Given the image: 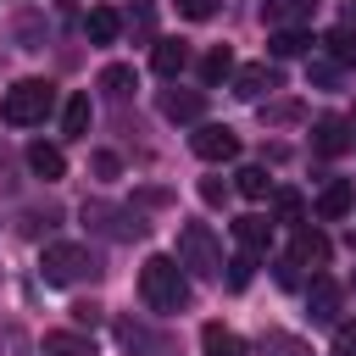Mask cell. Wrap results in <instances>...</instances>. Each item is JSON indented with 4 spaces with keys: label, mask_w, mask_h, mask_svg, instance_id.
I'll use <instances>...</instances> for the list:
<instances>
[{
    "label": "cell",
    "mask_w": 356,
    "mask_h": 356,
    "mask_svg": "<svg viewBox=\"0 0 356 356\" xmlns=\"http://www.w3.org/2000/svg\"><path fill=\"white\" fill-rule=\"evenodd\" d=\"M139 295H145L150 312H184V300H189V278H184L178 256H150V261L139 267Z\"/></svg>",
    "instance_id": "1"
},
{
    "label": "cell",
    "mask_w": 356,
    "mask_h": 356,
    "mask_svg": "<svg viewBox=\"0 0 356 356\" xmlns=\"http://www.w3.org/2000/svg\"><path fill=\"white\" fill-rule=\"evenodd\" d=\"M50 106H56V83H50V78H17V83L0 95V122L33 128V122H44Z\"/></svg>",
    "instance_id": "2"
},
{
    "label": "cell",
    "mask_w": 356,
    "mask_h": 356,
    "mask_svg": "<svg viewBox=\"0 0 356 356\" xmlns=\"http://www.w3.org/2000/svg\"><path fill=\"white\" fill-rule=\"evenodd\" d=\"M39 273H44V284H56V289H72V284H89L100 267H95L89 245L56 239V245H44V256H39Z\"/></svg>",
    "instance_id": "3"
},
{
    "label": "cell",
    "mask_w": 356,
    "mask_h": 356,
    "mask_svg": "<svg viewBox=\"0 0 356 356\" xmlns=\"http://www.w3.org/2000/svg\"><path fill=\"white\" fill-rule=\"evenodd\" d=\"M178 267H189V273H200V278H217L228 261H222V245H217V234L206 228V222H184L178 228Z\"/></svg>",
    "instance_id": "4"
},
{
    "label": "cell",
    "mask_w": 356,
    "mask_h": 356,
    "mask_svg": "<svg viewBox=\"0 0 356 356\" xmlns=\"http://www.w3.org/2000/svg\"><path fill=\"white\" fill-rule=\"evenodd\" d=\"M83 222L100 228V234H111V239H139V234H145L139 211H117V206H106V200H83Z\"/></svg>",
    "instance_id": "5"
},
{
    "label": "cell",
    "mask_w": 356,
    "mask_h": 356,
    "mask_svg": "<svg viewBox=\"0 0 356 356\" xmlns=\"http://www.w3.org/2000/svg\"><path fill=\"white\" fill-rule=\"evenodd\" d=\"M189 145H195L200 161H234V156H239V134H234L228 122H200V128L189 134Z\"/></svg>",
    "instance_id": "6"
},
{
    "label": "cell",
    "mask_w": 356,
    "mask_h": 356,
    "mask_svg": "<svg viewBox=\"0 0 356 356\" xmlns=\"http://www.w3.org/2000/svg\"><path fill=\"white\" fill-rule=\"evenodd\" d=\"M273 89H278V67H273V61H250V67L234 72V95L250 100V106H261Z\"/></svg>",
    "instance_id": "7"
},
{
    "label": "cell",
    "mask_w": 356,
    "mask_h": 356,
    "mask_svg": "<svg viewBox=\"0 0 356 356\" xmlns=\"http://www.w3.org/2000/svg\"><path fill=\"white\" fill-rule=\"evenodd\" d=\"M156 106H161V117H167V122H200L206 95H200V89H161V95H156Z\"/></svg>",
    "instance_id": "8"
},
{
    "label": "cell",
    "mask_w": 356,
    "mask_h": 356,
    "mask_svg": "<svg viewBox=\"0 0 356 356\" xmlns=\"http://www.w3.org/2000/svg\"><path fill=\"white\" fill-rule=\"evenodd\" d=\"M306 312H312V323H339V284L328 273H317L306 284Z\"/></svg>",
    "instance_id": "9"
},
{
    "label": "cell",
    "mask_w": 356,
    "mask_h": 356,
    "mask_svg": "<svg viewBox=\"0 0 356 356\" xmlns=\"http://www.w3.org/2000/svg\"><path fill=\"white\" fill-rule=\"evenodd\" d=\"M312 150H317V156H345V150H350V122H345V117H317Z\"/></svg>",
    "instance_id": "10"
},
{
    "label": "cell",
    "mask_w": 356,
    "mask_h": 356,
    "mask_svg": "<svg viewBox=\"0 0 356 356\" xmlns=\"http://www.w3.org/2000/svg\"><path fill=\"white\" fill-rule=\"evenodd\" d=\"M345 211H356V189H350L345 178H328L323 195H317V217H323V222H339Z\"/></svg>",
    "instance_id": "11"
},
{
    "label": "cell",
    "mask_w": 356,
    "mask_h": 356,
    "mask_svg": "<svg viewBox=\"0 0 356 356\" xmlns=\"http://www.w3.org/2000/svg\"><path fill=\"white\" fill-rule=\"evenodd\" d=\"M289 256H295L300 267H328V234H317V228H295Z\"/></svg>",
    "instance_id": "12"
},
{
    "label": "cell",
    "mask_w": 356,
    "mask_h": 356,
    "mask_svg": "<svg viewBox=\"0 0 356 356\" xmlns=\"http://www.w3.org/2000/svg\"><path fill=\"white\" fill-rule=\"evenodd\" d=\"M312 11H317V0H261V17L273 28H300Z\"/></svg>",
    "instance_id": "13"
},
{
    "label": "cell",
    "mask_w": 356,
    "mask_h": 356,
    "mask_svg": "<svg viewBox=\"0 0 356 356\" xmlns=\"http://www.w3.org/2000/svg\"><path fill=\"white\" fill-rule=\"evenodd\" d=\"M22 161H28V167H33V172H39V178H44V184H56V178H61V172H67V156H61V150H56V145H44V139H33V145H28V156H22Z\"/></svg>",
    "instance_id": "14"
},
{
    "label": "cell",
    "mask_w": 356,
    "mask_h": 356,
    "mask_svg": "<svg viewBox=\"0 0 356 356\" xmlns=\"http://www.w3.org/2000/svg\"><path fill=\"white\" fill-rule=\"evenodd\" d=\"M44 356H95V339L83 328H56L44 334Z\"/></svg>",
    "instance_id": "15"
},
{
    "label": "cell",
    "mask_w": 356,
    "mask_h": 356,
    "mask_svg": "<svg viewBox=\"0 0 356 356\" xmlns=\"http://www.w3.org/2000/svg\"><path fill=\"white\" fill-rule=\"evenodd\" d=\"M83 33H89V44H111V39L122 33V17H117L111 6H89V17H83Z\"/></svg>",
    "instance_id": "16"
},
{
    "label": "cell",
    "mask_w": 356,
    "mask_h": 356,
    "mask_svg": "<svg viewBox=\"0 0 356 356\" xmlns=\"http://www.w3.org/2000/svg\"><path fill=\"white\" fill-rule=\"evenodd\" d=\"M150 61H156V72H161V78H178V72L189 67V44H184V39H156Z\"/></svg>",
    "instance_id": "17"
},
{
    "label": "cell",
    "mask_w": 356,
    "mask_h": 356,
    "mask_svg": "<svg viewBox=\"0 0 356 356\" xmlns=\"http://www.w3.org/2000/svg\"><path fill=\"white\" fill-rule=\"evenodd\" d=\"M234 239H239V250L261 256L267 239H273V222H267V217H239V222H234Z\"/></svg>",
    "instance_id": "18"
},
{
    "label": "cell",
    "mask_w": 356,
    "mask_h": 356,
    "mask_svg": "<svg viewBox=\"0 0 356 356\" xmlns=\"http://www.w3.org/2000/svg\"><path fill=\"white\" fill-rule=\"evenodd\" d=\"M323 44H328V61H334V67H350V61H356V22L328 28V33H323Z\"/></svg>",
    "instance_id": "19"
},
{
    "label": "cell",
    "mask_w": 356,
    "mask_h": 356,
    "mask_svg": "<svg viewBox=\"0 0 356 356\" xmlns=\"http://www.w3.org/2000/svg\"><path fill=\"white\" fill-rule=\"evenodd\" d=\"M200 350H206V356H245L239 334L222 328V323H206V328H200Z\"/></svg>",
    "instance_id": "20"
},
{
    "label": "cell",
    "mask_w": 356,
    "mask_h": 356,
    "mask_svg": "<svg viewBox=\"0 0 356 356\" xmlns=\"http://www.w3.org/2000/svg\"><path fill=\"white\" fill-rule=\"evenodd\" d=\"M267 50H273L278 61H289V56H306V50H312V33H306V28H273Z\"/></svg>",
    "instance_id": "21"
},
{
    "label": "cell",
    "mask_w": 356,
    "mask_h": 356,
    "mask_svg": "<svg viewBox=\"0 0 356 356\" xmlns=\"http://www.w3.org/2000/svg\"><path fill=\"white\" fill-rule=\"evenodd\" d=\"M222 78H234V56H228V44H217V50H206V56H200V83H206V89H217Z\"/></svg>",
    "instance_id": "22"
},
{
    "label": "cell",
    "mask_w": 356,
    "mask_h": 356,
    "mask_svg": "<svg viewBox=\"0 0 356 356\" xmlns=\"http://www.w3.org/2000/svg\"><path fill=\"white\" fill-rule=\"evenodd\" d=\"M234 189H239L245 200H261V195H273V178H267V167H256V161H245V167L234 172Z\"/></svg>",
    "instance_id": "23"
},
{
    "label": "cell",
    "mask_w": 356,
    "mask_h": 356,
    "mask_svg": "<svg viewBox=\"0 0 356 356\" xmlns=\"http://www.w3.org/2000/svg\"><path fill=\"white\" fill-rule=\"evenodd\" d=\"M89 117H95V111H89V95H72L67 111H61V134H67V139H83V134H89Z\"/></svg>",
    "instance_id": "24"
},
{
    "label": "cell",
    "mask_w": 356,
    "mask_h": 356,
    "mask_svg": "<svg viewBox=\"0 0 356 356\" xmlns=\"http://www.w3.org/2000/svg\"><path fill=\"white\" fill-rule=\"evenodd\" d=\"M261 356H312V345L300 334H267L261 339Z\"/></svg>",
    "instance_id": "25"
},
{
    "label": "cell",
    "mask_w": 356,
    "mask_h": 356,
    "mask_svg": "<svg viewBox=\"0 0 356 356\" xmlns=\"http://www.w3.org/2000/svg\"><path fill=\"white\" fill-rule=\"evenodd\" d=\"M117 345L139 356V350H150V334H145V328H139L134 317H117Z\"/></svg>",
    "instance_id": "26"
},
{
    "label": "cell",
    "mask_w": 356,
    "mask_h": 356,
    "mask_svg": "<svg viewBox=\"0 0 356 356\" xmlns=\"http://www.w3.org/2000/svg\"><path fill=\"white\" fill-rule=\"evenodd\" d=\"M134 83H139V78H134V67H122V61H117V67H106V72H100V89H106V95H128V89H134Z\"/></svg>",
    "instance_id": "27"
},
{
    "label": "cell",
    "mask_w": 356,
    "mask_h": 356,
    "mask_svg": "<svg viewBox=\"0 0 356 356\" xmlns=\"http://www.w3.org/2000/svg\"><path fill=\"white\" fill-rule=\"evenodd\" d=\"M128 28H134L139 39H150V28H156V0H134V6H128Z\"/></svg>",
    "instance_id": "28"
},
{
    "label": "cell",
    "mask_w": 356,
    "mask_h": 356,
    "mask_svg": "<svg viewBox=\"0 0 356 356\" xmlns=\"http://www.w3.org/2000/svg\"><path fill=\"white\" fill-rule=\"evenodd\" d=\"M250 267H256V256H250V250H239V256L228 261V289H245V284H250Z\"/></svg>",
    "instance_id": "29"
},
{
    "label": "cell",
    "mask_w": 356,
    "mask_h": 356,
    "mask_svg": "<svg viewBox=\"0 0 356 356\" xmlns=\"http://www.w3.org/2000/svg\"><path fill=\"white\" fill-rule=\"evenodd\" d=\"M178 17H189V22H211V17H217V0H178Z\"/></svg>",
    "instance_id": "30"
},
{
    "label": "cell",
    "mask_w": 356,
    "mask_h": 356,
    "mask_svg": "<svg viewBox=\"0 0 356 356\" xmlns=\"http://www.w3.org/2000/svg\"><path fill=\"white\" fill-rule=\"evenodd\" d=\"M334 356H356V323H334Z\"/></svg>",
    "instance_id": "31"
},
{
    "label": "cell",
    "mask_w": 356,
    "mask_h": 356,
    "mask_svg": "<svg viewBox=\"0 0 356 356\" xmlns=\"http://www.w3.org/2000/svg\"><path fill=\"white\" fill-rule=\"evenodd\" d=\"M17 189V156L6 150V139H0V195H11Z\"/></svg>",
    "instance_id": "32"
},
{
    "label": "cell",
    "mask_w": 356,
    "mask_h": 356,
    "mask_svg": "<svg viewBox=\"0 0 356 356\" xmlns=\"http://www.w3.org/2000/svg\"><path fill=\"white\" fill-rule=\"evenodd\" d=\"M278 222H300V195L295 189H278Z\"/></svg>",
    "instance_id": "33"
},
{
    "label": "cell",
    "mask_w": 356,
    "mask_h": 356,
    "mask_svg": "<svg viewBox=\"0 0 356 356\" xmlns=\"http://www.w3.org/2000/svg\"><path fill=\"white\" fill-rule=\"evenodd\" d=\"M56 222H61V211H50V206H44V211H28V217H22V228H28V234H44V228H56Z\"/></svg>",
    "instance_id": "34"
},
{
    "label": "cell",
    "mask_w": 356,
    "mask_h": 356,
    "mask_svg": "<svg viewBox=\"0 0 356 356\" xmlns=\"http://www.w3.org/2000/svg\"><path fill=\"white\" fill-rule=\"evenodd\" d=\"M200 200H206V206H222V200H228V184H222V178H200Z\"/></svg>",
    "instance_id": "35"
},
{
    "label": "cell",
    "mask_w": 356,
    "mask_h": 356,
    "mask_svg": "<svg viewBox=\"0 0 356 356\" xmlns=\"http://www.w3.org/2000/svg\"><path fill=\"white\" fill-rule=\"evenodd\" d=\"M72 323H78V328H95V323H100V306H95V300H78V306H72Z\"/></svg>",
    "instance_id": "36"
},
{
    "label": "cell",
    "mask_w": 356,
    "mask_h": 356,
    "mask_svg": "<svg viewBox=\"0 0 356 356\" xmlns=\"http://www.w3.org/2000/svg\"><path fill=\"white\" fill-rule=\"evenodd\" d=\"M334 78H339V67H334L328 56H317V61H312V83H334Z\"/></svg>",
    "instance_id": "37"
},
{
    "label": "cell",
    "mask_w": 356,
    "mask_h": 356,
    "mask_svg": "<svg viewBox=\"0 0 356 356\" xmlns=\"http://www.w3.org/2000/svg\"><path fill=\"white\" fill-rule=\"evenodd\" d=\"M95 172H100V178H117V156H111V150H95Z\"/></svg>",
    "instance_id": "38"
},
{
    "label": "cell",
    "mask_w": 356,
    "mask_h": 356,
    "mask_svg": "<svg viewBox=\"0 0 356 356\" xmlns=\"http://www.w3.org/2000/svg\"><path fill=\"white\" fill-rule=\"evenodd\" d=\"M350 122H356V117H350Z\"/></svg>",
    "instance_id": "39"
}]
</instances>
